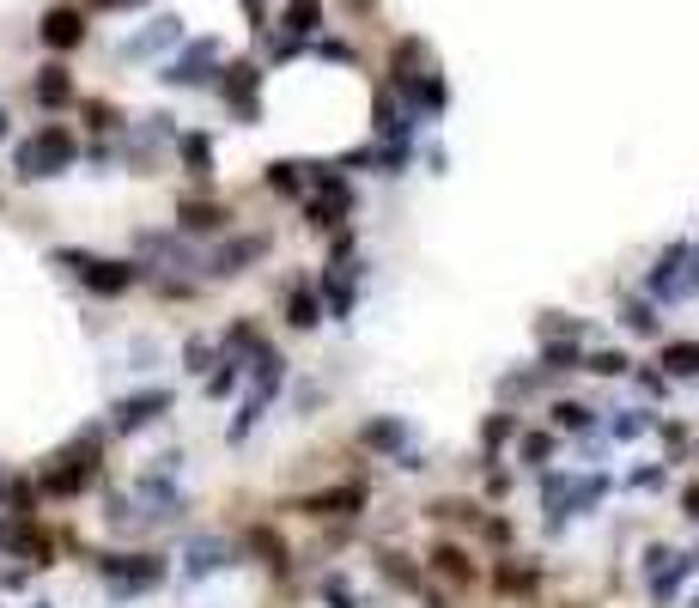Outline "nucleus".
<instances>
[{
	"label": "nucleus",
	"instance_id": "f257e3e1",
	"mask_svg": "<svg viewBox=\"0 0 699 608\" xmlns=\"http://www.w3.org/2000/svg\"><path fill=\"white\" fill-rule=\"evenodd\" d=\"M73 134L67 128H37L31 140H19V152H13V165H19V177L25 183H43V177H61L67 165H73Z\"/></svg>",
	"mask_w": 699,
	"mask_h": 608
},
{
	"label": "nucleus",
	"instance_id": "f03ea898",
	"mask_svg": "<svg viewBox=\"0 0 699 608\" xmlns=\"http://www.w3.org/2000/svg\"><path fill=\"white\" fill-rule=\"evenodd\" d=\"M49 262L67 268V274H80V286H92L98 298H116V292H128V286L140 280L134 262H104V256H86V250H55Z\"/></svg>",
	"mask_w": 699,
	"mask_h": 608
},
{
	"label": "nucleus",
	"instance_id": "7ed1b4c3",
	"mask_svg": "<svg viewBox=\"0 0 699 608\" xmlns=\"http://www.w3.org/2000/svg\"><path fill=\"white\" fill-rule=\"evenodd\" d=\"M92 475H98V432H86L73 450H61L55 463L43 469V493H55V499H73V493H86L92 487Z\"/></svg>",
	"mask_w": 699,
	"mask_h": 608
},
{
	"label": "nucleus",
	"instance_id": "20e7f679",
	"mask_svg": "<svg viewBox=\"0 0 699 608\" xmlns=\"http://www.w3.org/2000/svg\"><path fill=\"white\" fill-rule=\"evenodd\" d=\"M98 572H104V584H110L116 596H134V590L165 584V560H159V554H104Z\"/></svg>",
	"mask_w": 699,
	"mask_h": 608
},
{
	"label": "nucleus",
	"instance_id": "39448f33",
	"mask_svg": "<svg viewBox=\"0 0 699 608\" xmlns=\"http://www.w3.org/2000/svg\"><path fill=\"white\" fill-rule=\"evenodd\" d=\"M171 408V390H140V396H122L116 408H110V426L116 432H140V426H152Z\"/></svg>",
	"mask_w": 699,
	"mask_h": 608
},
{
	"label": "nucleus",
	"instance_id": "423d86ee",
	"mask_svg": "<svg viewBox=\"0 0 699 608\" xmlns=\"http://www.w3.org/2000/svg\"><path fill=\"white\" fill-rule=\"evenodd\" d=\"M37 31H43V43H49V49H73V43L86 37V19L73 13V7H55V13H43V25H37Z\"/></svg>",
	"mask_w": 699,
	"mask_h": 608
},
{
	"label": "nucleus",
	"instance_id": "0eeeda50",
	"mask_svg": "<svg viewBox=\"0 0 699 608\" xmlns=\"http://www.w3.org/2000/svg\"><path fill=\"white\" fill-rule=\"evenodd\" d=\"M219 92H225L231 104H238L244 116H256V98H250V92H256V67H250V61H238V67H225V80H219Z\"/></svg>",
	"mask_w": 699,
	"mask_h": 608
},
{
	"label": "nucleus",
	"instance_id": "6e6552de",
	"mask_svg": "<svg viewBox=\"0 0 699 608\" xmlns=\"http://www.w3.org/2000/svg\"><path fill=\"white\" fill-rule=\"evenodd\" d=\"M359 505H365V493H359V487H335V493H317L304 511H310V517H353Z\"/></svg>",
	"mask_w": 699,
	"mask_h": 608
},
{
	"label": "nucleus",
	"instance_id": "1a4fd4ad",
	"mask_svg": "<svg viewBox=\"0 0 699 608\" xmlns=\"http://www.w3.org/2000/svg\"><path fill=\"white\" fill-rule=\"evenodd\" d=\"M207 61H213V43H195V49H189L183 61H171V67H165V80H171V86H195Z\"/></svg>",
	"mask_w": 699,
	"mask_h": 608
},
{
	"label": "nucleus",
	"instance_id": "9d476101",
	"mask_svg": "<svg viewBox=\"0 0 699 608\" xmlns=\"http://www.w3.org/2000/svg\"><path fill=\"white\" fill-rule=\"evenodd\" d=\"M292 37H310V31H317L323 25V0H286V19H280Z\"/></svg>",
	"mask_w": 699,
	"mask_h": 608
},
{
	"label": "nucleus",
	"instance_id": "9b49d317",
	"mask_svg": "<svg viewBox=\"0 0 699 608\" xmlns=\"http://www.w3.org/2000/svg\"><path fill=\"white\" fill-rule=\"evenodd\" d=\"M67 98H73L67 67H43V73H37V104H43V110H55V104H67Z\"/></svg>",
	"mask_w": 699,
	"mask_h": 608
},
{
	"label": "nucleus",
	"instance_id": "f8f14e48",
	"mask_svg": "<svg viewBox=\"0 0 699 608\" xmlns=\"http://www.w3.org/2000/svg\"><path fill=\"white\" fill-rule=\"evenodd\" d=\"M323 292H329V311H335V317H347V311H353V280H347V262H335V268L323 274Z\"/></svg>",
	"mask_w": 699,
	"mask_h": 608
},
{
	"label": "nucleus",
	"instance_id": "ddd939ff",
	"mask_svg": "<svg viewBox=\"0 0 699 608\" xmlns=\"http://www.w3.org/2000/svg\"><path fill=\"white\" fill-rule=\"evenodd\" d=\"M256 256H262V238H244V244L213 256V274H244V262H256Z\"/></svg>",
	"mask_w": 699,
	"mask_h": 608
},
{
	"label": "nucleus",
	"instance_id": "4468645a",
	"mask_svg": "<svg viewBox=\"0 0 699 608\" xmlns=\"http://www.w3.org/2000/svg\"><path fill=\"white\" fill-rule=\"evenodd\" d=\"M359 438H365L371 450H402V438H408V426H402V420H371V426H365Z\"/></svg>",
	"mask_w": 699,
	"mask_h": 608
},
{
	"label": "nucleus",
	"instance_id": "2eb2a0df",
	"mask_svg": "<svg viewBox=\"0 0 699 608\" xmlns=\"http://www.w3.org/2000/svg\"><path fill=\"white\" fill-rule=\"evenodd\" d=\"M286 317H292V329H317V317H323V304H317V292H292V304H286Z\"/></svg>",
	"mask_w": 699,
	"mask_h": 608
},
{
	"label": "nucleus",
	"instance_id": "dca6fc26",
	"mask_svg": "<svg viewBox=\"0 0 699 608\" xmlns=\"http://www.w3.org/2000/svg\"><path fill=\"white\" fill-rule=\"evenodd\" d=\"M687 262V244H669L663 256H657V274H651V292H675V268Z\"/></svg>",
	"mask_w": 699,
	"mask_h": 608
},
{
	"label": "nucleus",
	"instance_id": "f3484780",
	"mask_svg": "<svg viewBox=\"0 0 699 608\" xmlns=\"http://www.w3.org/2000/svg\"><path fill=\"white\" fill-rule=\"evenodd\" d=\"M663 365H669L675 377H693V371H699V341H669V347H663Z\"/></svg>",
	"mask_w": 699,
	"mask_h": 608
},
{
	"label": "nucleus",
	"instance_id": "a211bd4d",
	"mask_svg": "<svg viewBox=\"0 0 699 608\" xmlns=\"http://www.w3.org/2000/svg\"><path fill=\"white\" fill-rule=\"evenodd\" d=\"M183 225H189V232H219V225H225V207H207V201H183Z\"/></svg>",
	"mask_w": 699,
	"mask_h": 608
},
{
	"label": "nucleus",
	"instance_id": "6ab92c4d",
	"mask_svg": "<svg viewBox=\"0 0 699 608\" xmlns=\"http://www.w3.org/2000/svg\"><path fill=\"white\" fill-rule=\"evenodd\" d=\"M183 165H189V177H213V146H207L201 134L183 140Z\"/></svg>",
	"mask_w": 699,
	"mask_h": 608
},
{
	"label": "nucleus",
	"instance_id": "aec40b11",
	"mask_svg": "<svg viewBox=\"0 0 699 608\" xmlns=\"http://www.w3.org/2000/svg\"><path fill=\"white\" fill-rule=\"evenodd\" d=\"M219 554H225V548H219V542H195V548H189V578H207V572H213V566H225V560H219Z\"/></svg>",
	"mask_w": 699,
	"mask_h": 608
},
{
	"label": "nucleus",
	"instance_id": "412c9836",
	"mask_svg": "<svg viewBox=\"0 0 699 608\" xmlns=\"http://www.w3.org/2000/svg\"><path fill=\"white\" fill-rule=\"evenodd\" d=\"M177 37V19H152V31L146 37H134L128 43V55H146V49H159V43H171Z\"/></svg>",
	"mask_w": 699,
	"mask_h": 608
},
{
	"label": "nucleus",
	"instance_id": "4be33fe9",
	"mask_svg": "<svg viewBox=\"0 0 699 608\" xmlns=\"http://www.w3.org/2000/svg\"><path fill=\"white\" fill-rule=\"evenodd\" d=\"M554 426L584 432V426H590V408H578V402H554Z\"/></svg>",
	"mask_w": 699,
	"mask_h": 608
},
{
	"label": "nucleus",
	"instance_id": "5701e85b",
	"mask_svg": "<svg viewBox=\"0 0 699 608\" xmlns=\"http://www.w3.org/2000/svg\"><path fill=\"white\" fill-rule=\"evenodd\" d=\"M541 365H548V371H566V365H578V347H572V341H566V347L548 341V347H541Z\"/></svg>",
	"mask_w": 699,
	"mask_h": 608
},
{
	"label": "nucleus",
	"instance_id": "b1692460",
	"mask_svg": "<svg viewBox=\"0 0 699 608\" xmlns=\"http://www.w3.org/2000/svg\"><path fill=\"white\" fill-rule=\"evenodd\" d=\"M584 371H596V377H620V371H627V353H590Z\"/></svg>",
	"mask_w": 699,
	"mask_h": 608
},
{
	"label": "nucleus",
	"instance_id": "393cba45",
	"mask_svg": "<svg viewBox=\"0 0 699 608\" xmlns=\"http://www.w3.org/2000/svg\"><path fill=\"white\" fill-rule=\"evenodd\" d=\"M225 390H238V359H225V365L207 377V396H225Z\"/></svg>",
	"mask_w": 699,
	"mask_h": 608
},
{
	"label": "nucleus",
	"instance_id": "a878e982",
	"mask_svg": "<svg viewBox=\"0 0 699 608\" xmlns=\"http://www.w3.org/2000/svg\"><path fill=\"white\" fill-rule=\"evenodd\" d=\"M438 572H450V578H469L475 566H469V554H462V548H438Z\"/></svg>",
	"mask_w": 699,
	"mask_h": 608
},
{
	"label": "nucleus",
	"instance_id": "bb28decb",
	"mask_svg": "<svg viewBox=\"0 0 699 608\" xmlns=\"http://www.w3.org/2000/svg\"><path fill=\"white\" fill-rule=\"evenodd\" d=\"M268 189H280V195H298V165H268Z\"/></svg>",
	"mask_w": 699,
	"mask_h": 608
},
{
	"label": "nucleus",
	"instance_id": "cd10ccee",
	"mask_svg": "<svg viewBox=\"0 0 699 608\" xmlns=\"http://www.w3.org/2000/svg\"><path fill=\"white\" fill-rule=\"evenodd\" d=\"M645 432V414H627V420H614V438H639Z\"/></svg>",
	"mask_w": 699,
	"mask_h": 608
},
{
	"label": "nucleus",
	"instance_id": "c85d7f7f",
	"mask_svg": "<svg viewBox=\"0 0 699 608\" xmlns=\"http://www.w3.org/2000/svg\"><path fill=\"white\" fill-rule=\"evenodd\" d=\"M681 511H687V517H699V481H693V487L681 493Z\"/></svg>",
	"mask_w": 699,
	"mask_h": 608
},
{
	"label": "nucleus",
	"instance_id": "c756f323",
	"mask_svg": "<svg viewBox=\"0 0 699 608\" xmlns=\"http://www.w3.org/2000/svg\"><path fill=\"white\" fill-rule=\"evenodd\" d=\"M0 140H7V110H0Z\"/></svg>",
	"mask_w": 699,
	"mask_h": 608
},
{
	"label": "nucleus",
	"instance_id": "7c9ffc66",
	"mask_svg": "<svg viewBox=\"0 0 699 608\" xmlns=\"http://www.w3.org/2000/svg\"><path fill=\"white\" fill-rule=\"evenodd\" d=\"M104 7H122V0H104Z\"/></svg>",
	"mask_w": 699,
	"mask_h": 608
},
{
	"label": "nucleus",
	"instance_id": "2f4dec72",
	"mask_svg": "<svg viewBox=\"0 0 699 608\" xmlns=\"http://www.w3.org/2000/svg\"><path fill=\"white\" fill-rule=\"evenodd\" d=\"M37 608H43V602H37Z\"/></svg>",
	"mask_w": 699,
	"mask_h": 608
}]
</instances>
